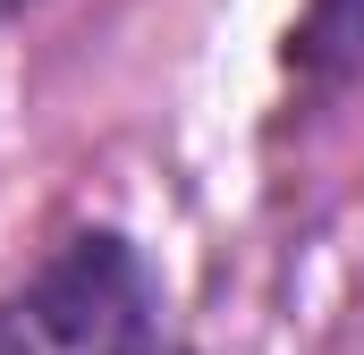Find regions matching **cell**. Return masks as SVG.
<instances>
[{
    "mask_svg": "<svg viewBox=\"0 0 364 355\" xmlns=\"http://www.w3.org/2000/svg\"><path fill=\"white\" fill-rule=\"evenodd\" d=\"M17 9H26V0H0V17H17Z\"/></svg>",
    "mask_w": 364,
    "mask_h": 355,
    "instance_id": "obj_3",
    "label": "cell"
},
{
    "mask_svg": "<svg viewBox=\"0 0 364 355\" xmlns=\"http://www.w3.org/2000/svg\"><path fill=\"white\" fill-rule=\"evenodd\" d=\"M296 51L305 60H364V0H314Z\"/></svg>",
    "mask_w": 364,
    "mask_h": 355,
    "instance_id": "obj_2",
    "label": "cell"
},
{
    "mask_svg": "<svg viewBox=\"0 0 364 355\" xmlns=\"http://www.w3.org/2000/svg\"><path fill=\"white\" fill-rule=\"evenodd\" d=\"M0 355H186L153 263L119 229H77L0 296Z\"/></svg>",
    "mask_w": 364,
    "mask_h": 355,
    "instance_id": "obj_1",
    "label": "cell"
}]
</instances>
